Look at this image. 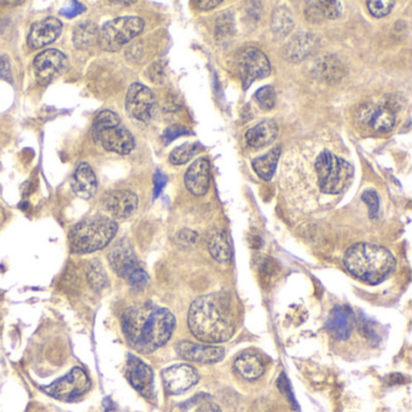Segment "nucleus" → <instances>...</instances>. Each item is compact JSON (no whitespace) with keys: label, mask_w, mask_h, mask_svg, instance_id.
Returning a JSON list of instances; mask_svg holds the SVG:
<instances>
[{"label":"nucleus","mask_w":412,"mask_h":412,"mask_svg":"<svg viewBox=\"0 0 412 412\" xmlns=\"http://www.w3.org/2000/svg\"><path fill=\"white\" fill-rule=\"evenodd\" d=\"M176 317L169 310L145 304L128 308L122 316L125 337L137 352L148 354L162 347L172 337Z\"/></svg>","instance_id":"nucleus-1"},{"label":"nucleus","mask_w":412,"mask_h":412,"mask_svg":"<svg viewBox=\"0 0 412 412\" xmlns=\"http://www.w3.org/2000/svg\"><path fill=\"white\" fill-rule=\"evenodd\" d=\"M188 324L194 337L208 344L225 342L235 334L233 311L219 294L197 297L189 308Z\"/></svg>","instance_id":"nucleus-2"},{"label":"nucleus","mask_w":412,"mask_h":412,"mask_svg":"<svg viewBox=\"0 0 412 412\" xmlns=\"http://www.w3.org/2000/svg\"><path fill=\"white\" fill-rule=\"evenodd\" d=\"M346 268L358 280L379 285L396 268V258L389 249L377 244L356 243L344 253Z\"/></svg>","instance_id":"nucleus-3"},{"label":"nucleus","mask_w":412,"mask_h":412,"mask_svg":"<svg viewBox=\"0 0 412 412\" xmlns=\"http://www.w3.org/2000/svg\"><path fill=\"white\" fill-rule=\"evenodd\" d=\"M117 233V221L108 216L86 218L69 233L70 250L76 254L93 253L107 247Z\"/></svg>","instance_id":"nucleus-4"},{"label":"nucleus","mask_w":412,"mask_h":412,"mask_svg":"<svg viewBox=\"0 0 412 412\" xmlns=\"http://www.w3.org/2000/svg\"><path fill=\"white\" fill-rule=\"evenodd\" d=\"M315 171L318 188L328 195H339L346 191L354 178L352 164L330 150L318 154L315 161Z\"/></svg>","instance_id":"nucleus-5"},{"label":"nucleus","mask_w":412,"mask_h":412,"mask_svg":"<svg viewBox=\"0 0 412 412\" xmlns=\"http://www.w3.org/2000/svg\"><path fill=\"white\" fill-rule=\"evenodd\" d=\"M93 139L107 152L127 155L134 149L132 133L125 127L117 114L105 110L97 115L93 125Z\"/></svg>","instance_id":"nucleus-6"},{"label":"nucleus","mask_w":412,"mask_h":412,"mask_svg":"<svg viewBox=\"0 0 412 412\" xmlns=\"http://www.w3.org/2000/svg\"><path fill=\"white\" fill-rule=\"evenodd\" d=\"M144 29V21L137 16H122L108 21L98 31V44L107 53H117Z\"/></svg>","instance_id":"nucleus-7"},{"label":"nucleus","mask_w":412,"mask_h":412,"mask_svg":"<svg viewBox=\"0 0 412 412\" xmlns=\"http://www.w3.org/2000/svg\"><path fill=\"white\" fill-rule=\"evenodd\" d=\"M237 69L243 88H248L255 80L270 75L271 65L264 53L255 48H245L237 55Z\"/></svg>","instance_id":"nucleus-8"},{"label":"nucleus","mask_w":412,"mask_h":412,"mask_svg":"<svg viewBox=\"0 0 412 412\" xmlns=\"http://www.w3.org/2000/svg\"><path fill=\"white\" fill-rule=\"evenodd\" d=\"M125 108L134 120L148 122L157 112V98L145 85L134 83L128 88Z\"/></svg>","instance_id":"nucleus-9"},{"label":"nucleus","mask_w":412,"mask_h":412,"mask_svg":"<svg viewBox=\"0 0 412 412\" xmlns=\"http://www.w3.org/2000/svg\"><path fill=\"white\" fill-rule=\"evenodd\" d=\"M91 387V382L86 372L81 368H73L69 374L53 384L45 391L58 401H73L84 396Z\"/></svg>","instance_id":"nucleus-10"},{"label":"nucleus","mask_w":412,"mask_h":412,"mask_svg":"<svg viewBox=\"0 0 412 412\" xmlns=\"http://www.w3.org/2000/svg\"><path fill=\"white\" fill-rule=\"evenodd\" d=\"M69 60L60 50L48 48L39 53L33 62V69L39 84L51 83L68 68Z\"/></svg>","instance_id":"nucleus-11"},{"label":"nucleus","mask_w":412,"mask_h":412,"mask_svg":"<svg viewBox=\"0 0 412 412\" xmlns=\"http://www.w3.org/2000/svg\"><path fill=\"white\" fill-rule=\"evenodd\" d=\"M196 369L189 364H176L162 371L164 389L174 396L185 393L199 382Z\"/></svg>","instance_id":"nucleus-12"},{"label":"nucleus","mask_w":412,"mask_h":412,"mask_svg":"<svg viewBox=\"0 0 412 412\" xmlns=\"http://www.w3.org/2000/svg\"><path fill=\"white\" fill-rule=\"evenodd\" d=\"M126 376L133 389H137L142 396L149 399L154 396V372L143 360L133 354H128Z\"/></svg>","instance_id":"nucleus-13"},{"label":"nucleus","mask_w":412,"mask_h":412,"mask_svg":"<svg viewBox=\"0 0 412 412\" xmlns=\"http://www.w3.org/2000/svg\"><path fill=\"white\" fill-rule=\"evenodd\" d=\"M176 353L181 358L204 364H214L224 359L225 351L223 347L213 344H202L181 341L176 344Z\"/></svg>","instance_id":"nucleus-14"},{"label":"nucleus","mask_w":412,"mask_h":412,"mask_svg":"<svg viewBox=\"0 0 412 412\" xmlns=\"http://www.w3.org/2000/svg\"><path fill=\"white\" fill-rule=\"evenodd\" d=\"M103 208L117 219H126L138 208V196L130 190H112L102 200Z\"/></svg>","instance_id":"nucleus-15"},{"label":"nucleus","mask_w":412,"mask_h":412,"mask_svg":"<svg viewBox=\"0 0 412 412\" xmlns=\"http://www.w3.org/2000/svg\"><path fill=\"white\" fill-rule=\"evenodd\" d=\"M108 260L112 270L126 280L140 268L131 244L126 240L119 241L112 245L108 254Z\"/></svg>","instance_id":"nucleus-16"},{"label":"nucleus","mask_w":412,"mask_h":412,"mask_svg":"<svg viewBox=\"0 0 412 412\" xmlns=\"http://www.w3.org/2000/svg\"><path fill=\"white\" fill-rule=\"evenodd\" d=\"M62 33V22L56 17H46L44 20L38 21L31 27L27 43L29 48H44L56 41Z\"/></svg>","instance_id":"nucleus-17"},{"label":"nucleus","mask_w":412,"mask_h":412,"mask_svg":"<svg viewBox=\"0 0 412 412\" xmlns=\"http://www.w3.org/2000/svg\"><path fill=\"white\" fill-rule=\"evenodd\" d=\"M185 186L195 196H204L211 184V164L208 159L201 157L194 161L184 176Z\"/></svg>","instance_id":"nucleus-18"},{"label":"nucleus","mask_w":412,"mask_h":412,"mask_svg":"<svg viewBox=\"0 0 412 412\" xmlns=\"http://www.w3.org/2000/svg\"><path fill=\"white\" fill-rule=\"evenodd\" d=\"M325 328L335 340H347L354 329L352 311L344 306H337L329 315Z\"/></svg>","instance_id":"nucleus-19"},{"label":"nucleus","mask_w":412,"mask_h":412,"mask_svg":"<svg viewBox=\"0 0 412 412\" xmlns=\"http://www.w3.org/2000/svg\"><path fill=\"white\" fill-rule=\"evenodd\" d=\"M70 185L76 196L80 197L83 200L93 199L96 195L98 184L96 174L91 169V166L86 162H81L73 174Z\"/></svg>","instance_id":"nucleus-20"},{"label":"nucleus","mask_w":412,"mask_h":412,"mask_svg":"<svg viewBox=\"0 0 412 412\" xmlns=\"http://www.w3.org/2000/svg\"><path fill=\"white\" fill-rule=\"evenodd\" d=\"M278 124L275 120L261 121L260 124L249 128L245 133V140L249 147L254 149H260L268 147L275 142L278 136Z\"/></svg>","instance_id":"nucleus-21"},{"label":"nucleus","mask_w":412,"mask_h":412,"mask_svg":"<svg viewBox=\"0 0 412 412\" xmlns=\"http://www.w3.org/2000/svg\"><path fill=\"white\" fill-rule=\"evenodd\" d=\"M235 370L244 380L254 381L263 376L265 372L264 361L255 353L243 352L235 360Z\"/></svg>","instance_id":"nucleus-22"},{"label":"nucleus","mask_w":412,"mask_h":412,"mask_svg":"<svg viewBox=\"0 0 412 412\" xmlns=\"http://www.w3.org/2000/svg\"><path fill=\"white\" fill-rule=\"evenodd\" d=\"M317 39L312 34H299L285 48V57L292 62H300L316 48Z\"/></svg>","instance_id":"nucleus-23"},{"label":"nucleus","mask_w":412,"mask_h":412,"mask_svg":"<svg viewBox=\"0 0 412 412\" xmlns=\"http://www.w3.org/2000/svg\"><path fill=\"white\" fill-rule=\"evenodd\" d=\"M208 249L211 255L216 259L218 263H228L233 256L231 245L228 242V235L221 231L216 230L209 235Z\"/></svg>","instance_id":"nucleus-24"},{"label":"nucleus","mask_w":412,"mask_h":412,"mask_svg":"<svg viewBox=\"0 0 412 412\" xmlns=\"http://www.w3.org/2000/svg\"><path fill=\"white\" fill-rule=\"evenodd\" d=\"M280 157V147H276L273 150H270L268 154H265L264 157H258L253 161V169L263 179L270 180L275 174Z\"/></svg>","instance_id":"nucleus-25"},{"label":"nucleus","mask_w":412,"mask_h":412,"mask_svg":"<svg viewBox=\"0 0 412 412\" xmlns=\"http://www.w3.org/2000/svg\"><path fill=\"white\" fill-rule=\"evenodd\" d=\"M98 41V28L93 22H83L76 24L74 32H73V43L76 48L80 50H88L93 48Z\"/></svg>","instance_id":"nucleus-26"},{"label":"nucleus","mask_w":412,"mask_h":412,"mask_svg":"<svg viewBox=\"0 0 412 412\" xmlns=\"http://www.w3.org/2000/svg\"><path fill=\"white\" fill-rule=\"evenodd\" d=\"M368 117V122L375 131L379 132H386L392 130L393 126L396 124V117L394 112L391 109L386 107L381 108L371 109Z\"/></svg>","instance_id":"nucleus-27"},{"label":"nucleus","mask_w":412,"mask_h":412,"mask_svg":"<svg viewBox=\"0 0 412 412\" xmlns=\"http://www.w3.org/2000/svg\"><path fill=\"white\" fill-rule=\"evenodd\" d=\"M317 67H318V74L324 80L337 81L342 76L341 63L337 57H324L323 60H320Z\"/></svg>","instance_id":"nucleus-28"},{"label":"nucleus","mask_w":412,"mask_h":412,"mask_svg":"<svg viewBox=\"0 0 412 412\" xmlns=\"http://www.w3.org/2000/svg\"><path fill=\"white\" fill-rule=\"evenodd\" d=\"M292 27L294 21L292 14L285 8L277 9L273 17V32L280 36H288L289 33L292 32Z\"/></svg>","instance_id":"nucleus-29"},{"label":"nucleus","mask_w":412,"mask_h":412,"mask_svg":"<svg viewBox=\"0 0 412 412\" xmlns=\"http://www.w3.org/2000/svg\"><path fill=\"white\" fill-rule=\"evenodd\" d=\"M88 280L95 290H100L108 285V276L102 263L95 260L88 266Z\"/></svg>","instance_id":"nucleus-30"},{"label":"nucleus","mask_w":412,"mask_h":412,"mask_svg":"<svg viewBox=\"0 0 412 412\" xmlns=\"http://www.w3.org/2000/svg\"><path fill=\"white\" fill-rule=\"evenodd\" d=\"M199 152H200V144L185 143L178 148L173 149V152L169 155V161H171V164H176V166L184 164L188 161L191 160L192 157H195Z\"/></svg>","instance_id":"nucleus-31"},{"label":"nucleus","mask_w":412,"mask_h":412,"mask_svg":"<svg viewBox=\"0 0 412 412\" xmlns=\"http://www.w3.org/2000/svg\"><path fill=\"white\" fill-rule=\"evenodd\" d=\"M255 98L260 108L271 110L276 105V91L273 86H264L256 91Z\"/></svg>","instance_id":"nucleus-32"},{"label":"nucleus","mask_w":412,"mask_h":412,"mask_svg":"<svg viewBox=\"0 0 412 412\" xmlns=\"http://www.w3.org/2000/svg\"><path fill=\"white\" fill-rule=\"evenodd\" d=\"M316 3L323 20L324 19L335 20L342 12L340 1H316Z\"/></svg>","instance_id":"nucleus-33"},{"label":"nucleus","mask_w":412,"mask_h":412,"mask_svg":"<svg viewBox=\"0 0 412 412\" xmlns=\"http://www.w3.org/2000/svg\"><path fill=\"white\" fill-rule=\"evenodd\" d=\"M393 6H394V1H391V0H371V1H368L369 11L371 12L372 16L380 17L387 16L393 10Z\"/></svg>","instance_id":"nucleus-34"},{"label":"nucleus","mask_w":412,"mask_h":412,"mask_svg":"<svg viewBox=\"0 0 412 412\" xmlns=\"http://www.w3.org/2000/svg\"><path fill=\"white\" fill-rule=\"evenodd\" d=\"M233 23L231 15H225L223 14L218 20H216V36L221 39L230 36L233 34Z\"/></svg>","instance_id":"nucleus-35"},{"label":"nucleus","mask_w":412,"mask_h":412,"mask_svg":"<svg viewBox=\"0 0 412 412\" xmlns=\"http://www.w3.org/2000/svg\"><path fill=\"white\" fill-rule=\"evenodd\" d=\"M361 199H363L365 204L369 206L370 218H376L379 208H380V200H379L376 191H374V190H366V191L361 195Z\"/></svg>","instance_id":"nucleus-36"},{"label":"nucleus","mask_w":412,"mask_h":412,"mask_svg":"<svg viewBox=\"0 0 412 412\" xmlns=\"http://www.w3.org/2000/svg\"><path fill=\"white\" fill-rule=\"evenodd\" d=\"M127 280L132 288L138 289V290L144 289L149 285L148 273H145L143 268H139L128 277Z\"/></svg>","instance_id":"nucleus-37"},{"label":"nucleus","mask_w":412,"mask_h":412,"mask_svg":"<svg viewBox=\"0 0 412 412\" xmlns=\"http://www.w3.org/2000/svg\"><path fill=\"white\" fill-rule=\"evenodd\" d=\"M197 240V233L192 230H189V228H184L181 230L179 233H176V242L179 247H183V248H188L190 245L195 243Z\"/></svg>","instance_id":"nucleus-38"},{"label":"nucleus","mask_w":412,"mask_h":412,"mask_svg":"<svg viewBox=\"0 0 412 412\" xmlns=\"http://www.w3.org/2000/svg\"><path fill=\"white\" fill-rule=\"evenodd\" d=\"M185 134H189L188 128L181 127V126H172V127H169L164 131L162 138H164V143L169 144V142H172L173 139H176L178 137L185 136Z\"/></svg>","instance_id":"nucleus-39"},{"label":"nucleus","mask_w":412,"mask_h":412,"mask_svg":"<svg viewBox=\"0 0 412 412\" xmlns=\"http://www.w3.org/2000/svg\"><path fill=\"white\" fill-rule=\"evenodd\" d=\"M167 183V176H164L161 171H157L154 176V197L157 199L164 190V185Z\"/></svg>","instance_id":"nucleus-40"},{"label":"nucleus","mask_w":412,"mask_h":412,"mask_svg":"<svg viewBox=\"0 0 412 412\" xmlns=\"http://www.w3.org/2000/svg\"><path fill=\"white\" fill-rule=\"evenodd\" d=\"M85 6L78 1H73L70 6H65V8L60 10V15H63L65 17H74L76 15H79L81 12L84 11Z\"/></svg>","instance_id":"nucleus-41"},{"label":"nucleus","mask_w":412,"mask_h":412,"mask_svg":"<svg viewBox=\"0 0 412 412\" xmlns=\"http://www.w3.org/2000/svg\"><path fill=\"white\" fill-rule=\"evenodd\" d=\"M161 75H162V68H160V63L159 62H155L152 64V67L149 68V76L154 83H157L160 81Z\"/></svg>","instance_id":"nucleus-42"},{"label":"nucleus","mask_w":412,"mask_h":412,"mask_svg":"<svg viewBox=\"0 0 412 412\" xmlns=\"http://www.w3.org/2000/svg\"><path fill=\"white\" fill-rule=\"evenodd\" d=\"M10 73V62L6 57L0 55V79H4Z\"/></svg>","instance_id":"nucleus-43"},{"label":"nucleus","mask_w":412,"mask_h":412,"mask_svg":"<svg viewBox=\"0 0 412 412\" xmlns=\"http://www.w3.org/2000/svg\"><path fill=\"white\" fill-rule=\"evenodd\" d=\"M194 4L197 5V8L201 9V10H211V9H214L218 6V5L221 4V0H214V1H194Z\"/></svg>","instance_id":"nucleus-44"},{"label":"nucleus","mask_w":412,"mask_h":412,"mask_svg":"<svg viewBox=\"0 0 412 412\" xmlns=\"http://www.w3.org/2000/svg\"><path fill=\"white\" fill-rule=\"evenodd\" d=\"M195 412H223L221 408L214 403H206V404L201 405L200 408H197Z\"/></svg>","instance_id":"nucleus-45"}]
</instances>
